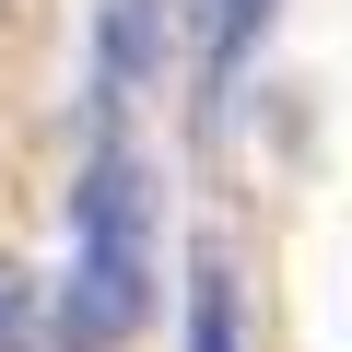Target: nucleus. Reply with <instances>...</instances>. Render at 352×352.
I'll list each match as a JSON object with an SVG mask.
<instances>
[{
  "label": "nucleus",
  "instance_id": "5",
  "mask_svg": "<svg viewBox=\"0 0 352 352\" xmlns=\"http://www.w3.org/2000/svg\"><path fill=\"white\" fill-rule=\"evenodd\" d=\"M164 12H176V36H188V24H200V12H212V0H164Z\"/></svg>",
  "mask_w": 352,
  "mask_h": 352
},
{
  "label": "nucleus",
  "instance_id": "4",
  "mask_svg": "<svg viewBox=\"0 0 352 352\" xmlns=\"http://www.w3.org/2000/svg\"><path fill=\"white\" fill-rule=\"evenodd\" d=\"M176 352H247V294L223 247H188V317H176Z\"/></svg>",
  "mask_w": 352,
  "mask_h": 352
},
{
  "label": "nucleus",
  "instance_id": "3",
  "mask_svg": "<svg viewBox=\"0 0 352 352\" xmlns=\"http://www.w3.org/2000/svg\"><path fill=\"white\" fill-rule=\"evenodd\" d=\"M270 12H282V0H212V12L188 24V59H200V129L235 118V82H247V59H258Z\"/></svg>",
  "mask_w": 352,
  "mask_h": 352
},
{
  "label": "nucleus",
  "instance_id": "1",
  "mask_svg": "<svg viewBox=\"0 0 352 352\" xmlns=\"http://www.w3.org/2000/svg\"><path fill=\"white\" fill-rule=\"evenodd\" d=\"M153 329V164L118 141L82 153L71 188V282L47 305V352H118Z\"/></svg>",
  "mask_w": 352,
  "mask_h": 352
},
{
  "label": "nucleus",
  "instance_id": "2",
  "mask_svg": "<svg viewBox=\"0 0 352 352\" xmlns=\"http://www.w3.org/2000/svg\"><path fill=\"white\" fill-rule=\"evenodd\" d=\"M164 36H176L164 0H106V12H94V59H82V118H94V141H118V129H129V106H141V82H153Z\"/></svg>",
  "mask_w": 352,
  "mask_h": 352
}]
</instances>
